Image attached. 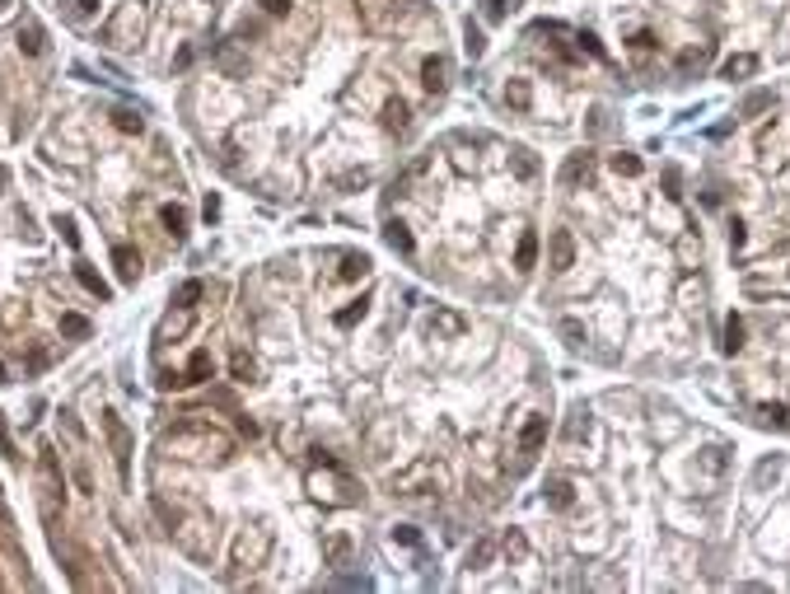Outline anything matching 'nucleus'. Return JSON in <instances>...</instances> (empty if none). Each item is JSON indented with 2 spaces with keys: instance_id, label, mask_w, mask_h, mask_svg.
<instances>
[{
  "instance_id": "nucleus-1",
  "label": "nucleus",
  "mask_w": 790,
  "mask_h": 594,
  "mask_svg": "<svg viewBox=\"0 0 790 594\" xmlns=\"http://www.w3.org/2000/svg\"><path fill=\"white\" fill-rule=\"evenodd\" d=\"M159 449L164 454H173V459H192V463H229L234 454V440L224 436L220 426H211V421H178V426H168L164 436H159Z\"/></svg>"
},
{
  "instance_id": "nucleus-2",
  "label": "nucleus",
  "mask_w": 790,
  "mask_h": 594,
  "mask_svg": "<svg viewBox=\"0 0 790 594\" xmlns=\"http://www.w3.org/2000/svg\"><path fill=\"white\" fill-rule=\"evenodd\" d=\"M103 436H108L117 477H122V487H126V482H131V431H126V421L117 412H103Z\"/></svg>"
},
{
  "instance_id": "nucleus-3",
  "label": "nucleus",
  "mask_w": 790,
  "mask_h": 594,
  "mask_svg": "<svg viewBox=\"0 0 790 594\" xmlns=\"http://www.w3.org/2000/svg\"><path fill=\"white\" fill-rule=\"evenodd\" d=\"M136 38H141V14H136V5H122V10H117V19L103 28V43H112V47H136Z\"/></svg>"
},
{
  "instance_id": "nucleus-4",
  "label": "nucleus",
  "mask_w": 790,
  "mask_h": 594,
  "mask_svg": "<svg viewBox=\"0 0 790 594\" xmlns=\"http://www.w3.org/2000/svg\"><path fill=\"white\" fill-rule=\"evenodd\" d=\"M547 267L557 271V276L575 267V239H570V230H552V244H547Z\"/></svg>"
},
{
  "instance_id": "nucleus-5",
  "label": "nucleus",
  "mask_w": 790,
  "mask_h": 594,
  "mask_svg": "<svg viewBox=\"0 0 790 594\" xmlns=\"http://www.w3.org/2000/svg\"><path fill=\"white\" fill-rule=\"evenodd\" d=\"M351 552H356V543H351V534H342V529L323 539V561H328V566H337V571L351 561Z\"/></svg>"
},
{
  "instance_id": "nucleus-6",
  "label": "nucleus",
  "mask_w": 790,
  "mask_h": 594,
  "mask_svg": "<svg viewBox=\"0 0 790 594\" xmlns=\"http://www.w3.org/2000/svg\"><path fill=\"white\" fill-rule=\"evenodd\" d=\"M421 85H426V94H445L449 90V61H445V56H426Z\"/></svg>"
},
{
  "instance_id": "nucleus-7",
  "label": "nucleus",
  "mask_w": 790,
  "mask_h": 594,
  "mask_svg": "<svg viewBox=\"0 0 790 594\" xmlns=\"http://www.w3.org/2000/svg\"><path fill=\"white\" fill-rule=\"evenodd\" d=\"M19 52H28V56L47 52V33H43V23H38L33 14H23V23H19Z\"/></svg>"
},
{
  "instance_id": "nucleus-8",
  "label": "nucleus",
  "mask_w": 790,
  "mask_h": 594,
  "mask_svg": "<svg viewBox=\"0 0 790 594\" xmlns=\"http://www.w3.org/2000/svg\"><path fill=\"white\" fill-rule=\"evenodd\" d=\"M547 440V416H529L524 421V431H519V454H524V463L534 459V449Z\"/></svg>"
},
{
  "instance_id": "nucleus-9",
  "label": "nucleus",
  "mask_w": 790,
  "mask_h": 594,
  "mask_svg": "<svg viewBox=\"0 0 790 594\" xmlns=\"http://www.w3.org/2000/svg\"><path fill=\"white\" fill-rule=\"evenodd\" d=\"M590 173H594V159L580 150V155H570L566 164H561V183L566 188H580V183H590Z\"/></svg>"
},
{
  "instance_id": "nucleus-10",
  "label": "nucleus",
  "mask_w": 790,
  "mask_h": 594,
  "mask_svg": "<svg viewBox=\"0 0 790 594\" xmlns=\"http://www.w3.org/2000/svg\"><path fill=\"white\" fill-rule=\"evenodd\" d=\"M547 505H552V510H570V505H575V487L566 482V477H547Z\"/></svg>"
},
{
  "instance_id": "nucleus-11",
  "label": "nucleus",
  "mask_w": 790,
  "mask_h": 594,
  "mask_svg": "<svg viewBox=\"0 0 790 594\" xmlns=\"http://www.w3.org/2000/svg\"><path fill=\"white\" fill-rule=\"evenodd\" d=\"M384 126H389L393 136H402L407 126H412V108H407L402 99H389V103H384Z\"/></svg>"
},
{
  "instance_id": "nucleus-12",
  "label": "nucleus",
  "mask_w": 790,
  "mask_h": 594,
  "mask_svg": "<svg viewBox=\"0 0 790 594\" xmlns=\"http://www.w3.org/2000/svg\"><path fill=\"white\" fill-rule=\"evenodd\" d=\"M112 267H117V276H122L126 286H136V276H141V258H136L131 248H122V244L112 248Z\"/></svg>"
},
{
  "instance_id": "nucleus-13",
  "label": "nucleus",
  "mask_w": 790,
  "mask_h": 594,
  "mask_svg": "<svg viewBox=\"0 0 790 594\" xmlns=\"http://www.w3.org/2000/svg\"><path fill=\"white\" fill-rule=\"evenodd\" d=\"M534 262H538V234H534V230H524V234H519V248H514V267H519V271H534Z\"/></svg>"
},
{
  "instance_id": "nucleus-14",
  "label": "nucleus",
  "mask_w": 790,
  "mask_h": 594,
  "mask_svg": "<svg viewBox=\"0 0 790 594\" xmlns=\"http://www.w3.org/2000/svg\"><path fill=\"white\" fill-rule=\"evenodd\" d=\"M211 374H215L211 351H197V356L188 360V374H183V384H201V379H211Z\"/></svg>"
},
{
  "instance_id": "nucleus-15",
  "label": "nucleus",
  "mask_w": 790,
  "mask_h": 594,
  "mask_svg": "<svg viewBox=\"0 0 790 594\" xmlns=\"http://www.w3.org/2000/svg\"><path fill=\"white\" fill-rule=\"evenodd\" d=\"M384 244H389L393 248V253H412V234H407V225H398V220H389V225H384Z\"/></svg>"
},
{
  "instance_id": "nucleus-16",
  "label": "nucleus",
  "mask_w": 790,
  "mask_h": 594,
  "mask_svg": "<svg viewBox=\"0 0 790 594\" xmlns=\"http://www.w3.org/2000/svg\"><path fill=\"white\" fill-rule=\"evenodd\" d=\"M753 70H757V56L739 52V56H730V61L720 66V75H725V80H744V75H753Z\"/></svg>"
},
{
  "instance_id": "nucleus-17",
  "label": "nucleus",
  "mask_w": 790,
  "mask_h": 594,
  "mask_svg": "<svg viewBox=\"0 0 790 594\" xmlns=\"http://www.w3.org/2000/svg\"><path fill=\"white\" fill-rule=\"evenodd\" d=\"M75 281H80V286H85V291H90V295H99V300H108V286H103V276H99V271H94V267H85V262H80V267H75Z\"/></svg>"
},
{
  "instance_id": "nucleus-18",
  "label": "nucleus",
  "mask_w": 790,
  "mask_h": 594,
  "mask_svg": "<svg viewBox=\"0 0 790 594\" xmlns=\"http://www.w3.org/2000/svg\"><path fill=\"white\" fill-rule=\"evenodd\" d=\"M188 328H192V309H183V304H178V318L168 314L164 323H159V342H168V337H178V333H188Z\"/></svg>"
},
{
  "instance_id": "nucleus-19",
  "label": "nucleus",
  "mask_w": 790,
  "mask_h": 594,
  "mask_svg": "<svg viewBox=\"0 0 790 594\" xmlns=\"http://www.w3.org/2000/svg\"><path fill=\"white\" fill-rule=\"evenodd\" d=\"M725 351H730V356L744 351V318H739V314L725 318Z\"/></svg>"
},
{
  "instance_id": "nucleus-20",
  "label": "nucleus",
  "mask_w": 790,
  "mask_h": 594,
  "mask_svg": "<svg viewBox=\"0 0 790 594\" xmlns=\"http://www.w3.org/2000/svg\"><path fill=\"white\" fill-rule=\"evenodd\" d=\"M501 552H505L510 561H524V557H529V539H524V529H510V534H505V539H501Z\"/></svg>"
},
{
  "instance_id": "nucleus-21",
  "label": "nucleus",
  "mask_w": 790,
  "mask_h": 594,
  "mask_svg": "<svg viewBox=\"0 0 790 594\" xmlns=\"http://www.w3.org/2000/svg\"><path fill=\"white\" fill-rule=\"evenodd\" d=\"M585 436H590V407H575L570 421H566V440H570V445H580Z\"/></svg>"
},
{
  "instance_id": "nucleus-22",
  "label": "nucleus",
  "mask_w": 790,
  "mask_h": 594,
  "mask_svg": "<svg viewBox=\"0 0 790 594\" xmlns=\"http://www.w3.org/2000/svg\"><path fill=\"white\" fill-rule=\"evenodd\" d=\"M365 309H369V300L360 295V300H351L346 309H337V328H356L360 318H365Z\"/></svg>"
},
{
  "instance_id": "nucleus-23",
  "label": "nucleus",
  "mask_w": 790,
  "mask_h": 594,
  "mask_svg": "<svg viewBox=\"0 0 790 594\" xmlns=\"http://www.w3.org/2000/svg\"><path fill=\"white\" fill-rule=\"evenodd\" d=\"M491 557H496V543H491V539H477V543H472V552H467V566H472V571H482V566H491Z\"/></svg>"
},
{
  "instance_id": "nucleus-24",
  "label": "nucleus",
  "mask_w": 790,
  "mask_h": 594,
  "mask_svg": "<svg viewBox=\"0 0 790 594\" xmlns=\"http://www.w3.org/2000/svg\"><path fill=\"white\" fill-rule=\"evenodd\" d=\"M365 271H369V258H365V253H346V258H342V281H360Z\"/></svg>"
},
{
  "instance_id": "nucleus-25",
  "label": "nucleus",
  "mask_w": 790,
  "mask_h": 594,
  "mask_svg": "<svg viewBox=\"0 0 790 594\" xmlns=\"http://www.w3.org/2000/svg\"><path fill=\"white\" fill-rule=\"evenodd\" d=\"M164 225H168L173 239H183L188 234V211H183V206H164Z\"/></svg>"
},
{
  "instance_id": "nucleus-26",
  "label": "nucleus",
  "mask_w": 790,
  "mask_h": 594,
  "mask_svg": "<svg viewBox=\"0 0 790 594\" xmlns=\"http://www.w3.org/2000/svg\"><path fill=\"white\" fill-rule=\"evenodd\" d=\"M514 173H519V178H538V159H534V150H514Z\"/></svg>"
},
{
  "instance_id": "nucleus-27",
  "label": "nucleus",
  "mask_w": 790,
  "mask_h": 594,
  "mask_svg": "<svg viewBox=\"0 0 790 594\" xmlns=\"http://www.w3.org/2000/svg\"><path fill=\"white\" fill-rule=\"evenodd\" d=\"M463 47H467V56H482V52H487V38H482L477 23H467V28H463Z\"/></svg>"
},
{
  "instance_id": "nucleus-28",
  "label": "nucleus",
  "mask_w": 790,
  "mask_h": 594,
  "mask_svg": "<svg viewBox=\"0 0 790 594\" xmlns=\"http://www.w3.org/2000/svg\"><path fill=\"white\" fill-rule=\"evenodd\" d=\"M61 333H66V337H90V318H80V314H61Z\"/></svg>"
},
{
  "instance_id": "nucleus-29",
  "label": "nucleus",
  "mask_w": 790,
  "mask_h": 594,
  "mask_svg": "<svg viewBox=\"0 0 790 594\" xmlns=\"http://www.w3.org/2000/svg\"><path fill=\"white\" fill-rule=\"evenodd\" d=\"M762 108H772V94H767V90L748 94V99H744V108H739V112H744V117H757V112H762Z\"/></svg>"
},
{
  "instance_id": "nucleus-30",
  "label": "nucleus",
  "mask_w": 790,
  "mask_h": 594,
  "mask_svg": "<svg viewBox=\"0 0 790 594\" xmlns=\"http://www.w3.org/2000/svg\"><path fill=\"white\" fill-rule=\"evenodd\" d=\"M393 543H402V548H421V529H412V524H393Z\"/></svg>"
},
{
  "instance_id": "nucleus-31",
  "label": "nucleus",
  "mask_w": 790,
  "mask_h": 594,
  "mask_svg": "<svg viewBox=\"0 0 790 594\" xmlns=\"http://www.w3.org/2000/svg\"><path fill=\"white\" fill-rule=\"evenodd\" d=\"M612 173H622V178H636V173H641V159H636V155H612Z\"/></svg>"
},
{
  "instance_id": "nucleus-32",
  "label": "nucleus",
  "mask_w": 790,
  "mask_h": 594,
  "mask_svg": "<svg viewBox=\"0 0 790 594\" xmlns=\"http://www.w3.org/2000/svg\"><path fill=\"white\" fill-rule=\"evenodd\" d=\"M112 122H117V131H136V136H141V117H136L131 108H117V112H112Z\"/></svg>"
},
{
  "instance_id": "nucleus-33",
  "label": "nucleus",
  "mask_w": 790,
  "mask_h": 594,
  "mask_svg": "<svg viewBox=\"0 0 790 594\" xmlns=\"http://www.w3.org/2000/svg\"><path fill=\"white\" fill-rule=\"evenodd\" d=\"M561 337H566L570 347H585V323H575V318H561Z\"/></svg>"
},
{
  "instance_id": "nucleus-34",
  "label": "nucleus",
  "mask_w": 790,
  "mask_h": 594,
  "mask_svg": "<svg viewBox=\"0 0 790 594\" xmlns=\"http://www.w3.org/2000/svg\"><path fill=\"white\" fill-rule=\"evenodd\" d=\"M173 300H178L183 309H192V304L201 300V281H188V286H178V295H173Z\"/></svg>"
},
{
  "instance_id": "nucleus-35",
  "label": "nucleus",
  "mask_w": 790,
  "mask_h": 594,
  "mask_svg": "<svg viewBox=\"0 0 790 594\" xmlns=\"http://www.w3.org/2000/svg\"><path fill=\"white\" fill-rule=\"evenodd\" d=\"M505 99H510L514 108H529V85H524V80H514L510 90H505Z\"/></svg>"
},
{
  "instance_id": "nucleus-36",
  "label": "nucleus",
  "mask_w": 790,
  "mask_h": 594,
  "mask_svg": "<svg viewBox=\"0 0 790 594\" xmlns=\"http://www.w3.org/2000/svg\"><path fill=\"white\" fill-rule=\"evenodd\" d=\"M701 468L706 472H725V449H706V454H701Z\"/></svg>"
},
{
  "instance_id": "nucleus-37",
  "label": "nucleus",
  "mask_w": 790,
  "mask_h": 594,
  "mask_svg": "<svg viewBox=\"0 0 790 594\" xmlns=\"http://www.w3.org/2000/svg\"><path fill=\"white\" fill-rule=\"evenodd\" d=\"M762 421H772V426H786V421H790V412H786L781 403H767V407H762Z\"/></svg>"
},
{
  "instance_id": "nucleus-38",
  "label": "nucleus",
  "mask_w": 790,
  "mask_h": 594,
  "mask_svg": "<svg viewBox=\"0 0 790 594\" xmlns=\"http://www.w3.org/2000/svg\"><path fill=\"white\" fill-rule=\"evenodd\" d=\"M435 323H440V333H463V318L458 314H440Z\"/></svg>"
},
{
  "instance_id": "nucleus-39",
  "label": "nucleus",
  "mask_w": 790,
  "mask_h": 594,
  "mask_svg": "<svg viewBox=\"0 0 790 594\" xmlns=\"http://www.w3.org/2000/svg\"><path fill=\"white\" fill-rule=\"evenodd\" d=\"M234 374H239V379H253V360H248L244 351H239V356H234Z\"/></svg>"
},
{
  "instance_id": "nucleus-40",
  "label": "nucleus",
  "mask_w": 790,
  "mask_h": 594,
  "mask_svg": "<svg viewBox=\"0 0 790 594\" xmlns=\"http://www.w3.org/2000/svg\"><path fill=\"white\" fill-rule=\"evenodd\" d=\"M482 5H487V19H491V23L505 19V0H482Z\"/></svg>"
},
{
  "instance_id": "nucleus-41",
  "label": "nucleus",
  "mask_w": 790,
  "mask_h": 594,
  "mask_svg": "<svg viewBox=\"0 0 790 594\" xmlns=\"http://www.w3.org/2000/svg\"><path fill=\"white\" fill-rule=\"evenodd\" d=\"M262 10H267L271 19H276V14H286V10H290V0H262Z\"/></svg>"
},
{
  "instance_id": "nucleus-42",
  "label": "nucleus",
  "mask_w": 790,
  "mask_h": 594,
  "mask_svg": "<svg viewBox=\"0 0 790 594\" xmlns=\"http://www.w3.org/2000/svg\"><path fill=\"white\" fill-rule=\"evenodd\" d=\"M0 454H5V459H19V454H14V445H10V436H5V421H0Z\"/></svg>"
},
{
  "instance_id": "nucleus-43",
  "label": "nucleus",
  "mask_w": 790,
  "mask_h": 594,
  "mask_svg": "<svg viewBox=\"0 0 790 594\" xmlns=\"http://www.w3.org/2000/svg\"><path fill=\"white\" fill-rule=\"evenodd\" d=\"M56 230L66 234V244H80V234H75V225H70V220H56Z\"/></svg>"
},
{
  "instance_id": "nucleus-44",
  "label": "nucleus",
  "mask_w": 790,
  "mask_h": 594,
  "mask_svg": "<svg viewBox=\"0 0 790 594\" xmlns=\"http://www.w3.org/2000/svg\"><path fill=\"white\" fill-rule=\"evenodd\" d=\"M94 10H99V0H75V14H85V19H90Z\"/></svg>"
},
{
  "instance_id": "nucleus-45",
  "label": "nucleus",
  "mask_w": 790,
  "mask_h": 594,
  "mask_svg": "<svg viewBox=\"0 0 790 594\" xmlns=\"http://www.w3.org/2000/svg\"><path fill=\"white\" fill-rule=\"evenodd\" d=\"M730 244H735V248L744 244V220H735V225H730Z\"/></svg>"
},
{
  "instance_id": "nucleus-46",
  "label": "nucleus",
  "mask_w": 790,
  "mask_h": 594,
  "mask_svg": "<svg viewBox=\"0 0 790 594\" xmlns=\"http://www.w3.org/2000/svg\"><path fill=\"white\" fill-rule=\"evenodd\" d=\"M580 43H585V47H590V52H594V56H599V61H603V47H599V38H594V33H585V38H580Z\"/></svg>"
},
{
  "instance_id": "nucleus-47",
  "label": "nucleus",
  "mask_w": 790,
  "mask_h": 594,
  "mask_svg": "<svg viewBox=\"0 0 790 594\" xmlns=\"http://www.w3.org/2000/svg\"><path fill=\"white\" fill-rule=\"evenodd\" d=\"M5 188H10V168L0 164V192H5Z\"/></svg>"
},
{
  "instance_id": "nucleus-48",
  "label": "nucleus",
  "mask_w": 790,
  "mask_h": 594,
  "mask_svg": "<svg viewBox=\"0 0 790 594\" xmlns=\"http://www.w3.org/2000/svg\"><path fill=\"white\" fill-rule=\"evenodd\" d=\"M0 384H5V365H0Z\"/></svg>"
},
{
  "instance_id": "nucleus-49",
  "label": "nucleus",
  "mask_w": 790,
  "mask_h": 594,
  "mask_svg": "<svg viewBox=\"0 0 790 594\" xmlns=\"http://www.w3.org/2000/svg\"><path fill=\"white\" fill-rule=\"evenodd\" d=\"M0 5H5V0H0Z\"/></svg>"
}]
</instances>
